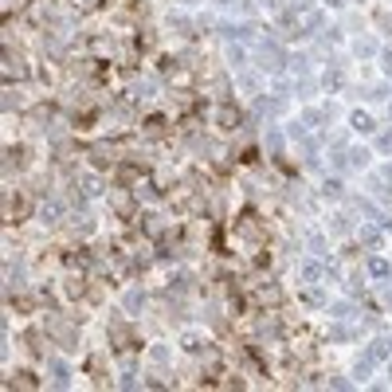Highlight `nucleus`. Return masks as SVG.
I'll list each match as a JSON object with an SVG mask.
<instances>
[{
	"mask_svg": "<svg viewBox=\"0 0 392 392\" xmlns=\"http://www.w3.org/2000/svg\"><path fill=\"white\" fill-rule=\"evenodd\" d=\"M361 240L369 243V247H380V231L377 227H361Z\"/></svg>",
	"mask_w": 392,
	"mask_h": 392,
	"instance_id": "11",
	"label": "nucleus"
},
{
	"mask_svg": "<svg viewBox=\"0 0 392 392\" xmlns=\"http://www.w3.org/2000/svg\"><path fill=\"white\" fill-rule=\"evenodd\" d=\"M55 216H59V204H44V208H40V220H44V224H55Z\"/></svg>",
	"mask_w": 392,
	"mask_h": 392,
	"instance_id": "9",
	"label": "nucleus"
},
{
	"mask_svg": "<svg viewBox=\"0 0 392 392\" xmlns=\"http://www.w3.org/2000/svg\"><path fill=\"white\" fill-rule=\"evenodd\" d=\"M255 110L259 114H279V110H283V98H259Z\"/></svg>",
	"mask_w": 392,
	"mask_h": 392,
	"instance_id": "3",
	"label": "nucleus"
},
{
	"mask_svg": "<svg viewBox=\"0 0 392 392\" xmlns=\"http://www.w3.org/2000/svg\"><path fill=\"white\" fill-rule=\"evenodd\" d=\"M380 181H384V184H392V165H384V169H380Z\"/></svg>",
	"mask_w": 392,
	"mask_h": 392,
	"instance_id": "18",
	"label": "nucleus"
},
{
	"mask_svg": "<svg viewBox=\"0 0 392 392\" xmlns=\"http://www.w3.org/2000/svg\"><path fill=\"white\" fill-rule=\"evenodd\" d=\"M377 145H380V149H388V153H392V134H384V137L377 141Z\"/></svg>",
	"mask_w": 392,
	"mask_h": 392,
	"instance_id": "17",
	"label": "nucleus"
},
{
	"mask_svg": "<svg viewBox=\"0 0 392 392\" xmlns=\"http://www.w3.org/2000/svg\"><path fill=\"white\" fill-rule=\"evenodd\" d=\"M283 63H287V55L279 51V44H263L259 47V67H263V71H279Z\"/></svg>",
	"mask_w": 392,
	"mask_h": 392,
	"instance_id": "1",
	"label": "nucleus"
},
{
	"mask_svg": "<svg viewBox=\"0 0 392 392\" xmlns=\"http://www.w3.org/2000/svg\"><path fill=\"white\" fill-rule=\"evenodd\" d=\"M388 263H384V259H369V275H377V279H388Z\"/></svg>",
	"mask_w": 392,
	"mask_h": 392,
	"instance_id": "5",
	"label": "nucleus"
},
{
	"mask_svg": "<svg viewBox=\"0 0 392 392\" xmlns=\"http://www.w3.org/2000/svg\"><path fill=\"white\" fill-rule=\"evenodd\" d=\"M349 165L365 169V165H369V149H349Z\"/></svg>",
	"mask_w": 392,
	"mask_h": 392,
	"instance_id": "6",
	"label": "nucleus"
},
{
	"mask_svg": "<svg viewBox=\"0 0 392 392\" xmlns=\"http://www.w3.org/2000/svg\"><path fill=\"white\" fill-rule=\"evenodd\" d=\"M357 55H377V44L373 40H357Z\"/></svg>",
	"mask_w": 392,
	"mask_h": 392,
	"instance_id": "13",
	"label": "nucleus"
},
{
	"mask_svg": "<svg viewBox=\"0 0 392 392\" xmlns=\"http://www.w3.org/2000/svg\"><path fill=\"white\" fill-rule=\"evenodd\" d=\"M388 377H392V357H388Z\"/></svg>",
	"mask_w": 392,
	"mask_h": 392,
	"instance_id": "22",
	"label": "nucleus"
},
{
	"mask_svg": "<svg viewBox=\"0 0 392 392\" xmlns=\"http://www.w3.org/2000/svg\"><path fill=\"white\" fill-rule=\"evenodd\" d=\"M353 130H357V134H369V130H373V118L357 110V114H353Z\"/></svg>",
	"mask_w": 392,
	"mask_h": 392,
	"instance_id": "4",
	"label": "nucleus"
},
{
	"mask_svg": "<svg viewBox=\"0 0 392 392\" xmlns=\"http://www.w3.org/2000/svg\"><path fill=\"white\" fill-rule=\"evenodd\" d=\"M302 279H306V283L322 279V267H318V263H302Z\"/></svg>",
	"mask_w": 392,
	"mask_h": 392,
	"instance_id": "8",
	"label": "nucleus"
},
{
	"mask_svg": "<svg viewBox=\"0 0 392 392\" xmlns=\"http://www.w3.org/2000/svg\"><path fill=\"white\" fill-rule=\"evenodd\" d=\"M51 377H55V384H59V388H67V384H71V373H67V365H63V361H51Z\"/></svg>",
	"mask_w": 392,
	"mask_h": 392,
	"instance_id": "2",
	"label": "nucleus"
},
{
	"mask_svg": "<svg viewBox=\"0 0 392 392\" xmlns=\"http://www.w3.org/2000/svg\"><path fill=\"white\" fill-rule=\"evenodd\" d=\"M224 4H227V0H224Z\"/></svg>",
	"mask_w": 392,
	"mask_h": 392,
	"instance_id": "23",
	"label": "nucleus"
},
{
	"mask_svg": "<svg viewBox=\"0 0 392 392\" xmlns=\"http://www.w3.org/2000/svg\"><path fill=\"white\" fill-rule=\"evenodd\" d=\"M149 91H153V83H149V79L134 83V98H149Z\"/></svg>",
	"mask_w": 392,
	"mask_h": 392,
	"instance_id": "12",
	"label": "nucleus"
},
{
	"mask_svg": "<svg viewBox=\"0 0 392 392\" xmlns=\"http://www.w3.org/2000/svg\"><path fill=\"white\" fill-rule=\"evenodd\" d=\"M326 196H341V181H326V188H322Z\"/></svg>",
	"mask_w": 392,
	"mask_h": 392,
	"instance_id": "15",
	"label": "nucleus"
},
{
	"mask_svg": "<svg viewBox=\"0 0 392 392\" xmlns=\"http://www.w3.org/2000/svg\"><path fill=\"white\" fill-rule=\"evenodd\" d=\"M263 8H267V12H279V0H263Z\"/></svg>",
	"mask_w": 392,
	"mask_h": 392,
	"instance_id": "20",
	"label": "nucleus"
},
{
	"mask_svg": "<svg viewBox=\"0 0 392 392\" xmlns=\"http://www.w3.org/2000/svg\"><path fill=\"white\" fill-rule=\"evenodd\" d=\"M380 63H384V71L392 75V51H384V55H380Z\"/></svg>",
	"mask_w": 392,
	"mask_h": 392,
	"instance_id": "19",
	"label": "nucleus"
},
{
	"mask_svg": "<svg viewBox=\"0 0 392 392\" xmlns=\"http://www.w3.org/2000/svg\"><path fill=\"white\" fill-rule=\"evenodd\" d=\"M126 306H130V310H141V306H145V294H141V290H130V294H126Z\"/></svg>",
	"mask_w": 392,
	"mask_h": 392,
	"instance_id": "10",
	"label": "nucleus"
},
{
	"mask_svg": "<svg viewBox=\"0 0 392 392\" xmlns=\"http://www.w3.org/2000/svg\"><path fill=\"white\" fill-rule=\"evenodd\" d=\"M388 114H392V110H388Z\"/></svg>",
	"mask_w": 392,
	"mask_h": 392,
	"instance_id": "24",
	"label": "nucleus"
},
{
	"mask_svg": "<svg viewBox=\"0 0 392 392\" xmlns=\"http://www.w3.org/2000/svg\"><path fill=\"white\" fill-rule=\"evenodd\" d=\"M341 83H345V75H341V67H330V71H326V87H333V91H337Z\"/></svg>",
	"mask_w": 392,
	"mask_h": 392,
	"instance_id": "7",
	"label": "nucleus"
},
{
	"mask_svg": "<svg viewBox=\"0 0 392 392\" xmlns=\"http://www.w3.org/2000/svg\"><path fill=\"white\" fill-rule=\"evenodd\" d=\"M326 4H345V0H326Z\"/></svg>",
	"mask_w": 392,
	"mask_h": 392,
	"instance_id": "21",
	"label": "nucleus"
},
{
	"mask_svg": "<svg viewBox=\"0 0 392 392\" xmlns=\"http://www.w3.org/2000/svg\"><path fill=\"white\" fill-rule=\"evenodd\" d=\"M330 337H333V341H345V337H349V330H345V326H333V330H330Z\"/></svg>",
	"mask_w": 392,
	"mask_h": 392,
	"instance_id": "16",
	"label": "nucleus"
},
{
	"mask_svg": "<svg viewBox=\"0 0 392 392\" xmlns=\"http://www.w3.org/2000/svg\"><path fill=\"white\" fill-rule=\"evenodd\" d=\"M302 24H306V28H310V31H318V28H322V12H310V16H306V20H302Z\"/></svg>",
	"mask_w": 392,
	"mask_h": 392,
	"instance_id": "14",
	"label": "nucleus"
}]
</instances>
